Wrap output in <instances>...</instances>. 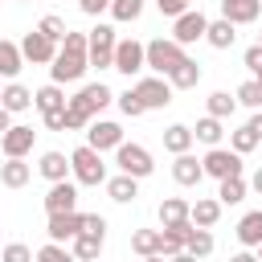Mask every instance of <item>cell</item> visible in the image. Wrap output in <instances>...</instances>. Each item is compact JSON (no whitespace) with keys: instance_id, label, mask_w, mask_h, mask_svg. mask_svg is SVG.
Returning <instances> with one entry per match:
<instances>
[{"instance_id":"cell-51","label":"cell","mask_w":262,"mask_h":262,"mask_svg":"<svg viewBox=\"0 0 262 262\" xmlns=\"http://www.w3.org/2000/svg\"><path fill=\"white\" fill-rule=\"evenodd\" d=\"M8 131H12V119H8V111L0 106V135H8Z\"/></svg>"},{"instance_id":"cell-35","label":"cell","mask_w":262,"mask_h":262,"mask_svg":"<svg viewBox=\"0 0 262 262\" xmlns=\"http://www.w3.org/2000/svg\"><path fill=\"white\" fill-rule=\"evenodd\" d=\"M217 201H221V205H237V201H246V180H242V176H229V180H221V188H217Z\"/></svg>"},{"instance_id":"cell-48","label":"cell","mask_w":262,"mask_h":262,"mask_svg":"<svg viewBox=\"0 0 262 262\" xmlns=\"http://www.w3.org/2000/svg\"><path fill=\"white\" fill-rule=\"evenodd\" d=\"M78 8H82L86 16H98V12H106V8H111V0H78Z\"/></svg>"},{"instance_id":"cell-39","label":"cell","mask_w":262,"mask_h":262,"mask_svg":"<svg viewBox=\"0 0 262 262\" xmlns=\"http://www.w3.org/2000/svg\"><path fill=\"white\" fill-rule=\"evenodd\" d=\"M229 147H233L237 156H246V151H254V147H258V135H254L250 127H237V131L229 135Z\"/></svg>"},{"instance_id":"cell-11","label":"cell","mask_w":262,"mask_h":262,"mask_svg":"<svg viewBox=\"0 0 262 262\" xmlns=\"http://www.w3.org/2000/svg\"><path fill=\"white\" fill-rule=\"evenodd\" d=\"M86 143H90L94 151L123 147V127H119V123H111V119H98V123H90V131H86Z\"/></svg>"},{"instance_id":"cell-6","label":"cell","mask_w":262,"mask_h":262,"mask_svg":"<svg viewBox=\"0 0 262 262\" xmlns=\"http://www.w3.org/2000/svg\"><path fill=\"white\" fill-rule=\"evenodd\" d=\"M143 66H147V45L135 41V37H123V41L115 45V70L127 74V78H135Z\"/></svg>"},{"instance_id":"cell-33","label":"cell","mask_w":262,"mask_h":262,"mask_svg":"<svg viewBox=\"0 0 262 262\" xmlns=\"http://www.w3.org/2000/svg\"><path fill=\"white\" fill-rule=\"evenodd\" d=\"M221 135H225V127H221V119H213V115H205V119L192 127V139H201V143H209V147H221Z\"/></svg>"},{"instance_id":"cell-12","label":"cell","mask_w":262,"mask_h":262,"mask_svg":"<svg viewBox=\"0 0 262 262\" xmlns=\"http://www.w3.org/2000/svg\"><path fill=\"white\" fill-rule=\"evenodd\" d=\"M45 213H49V217H53V213H78V188H74L70 180L49 184V192H45Z\"/></svg>"},{"instance_id":"cell-7","label":"cell","mask_w":262,"mask_h":262,"mask_svg":"<svg viewBox=\"0 0 262 262\" xmlns=\"http://www.w3.org/2000/svg\"><path fill=\"white\" fill-rule=\"evenodd\" d=\"M131 94L143 102V111H160V106L172 102V82L168 78H139L131 86Z\"/></svg>"},{"instance_id":"cell-13","label":"cell","mask_w":262,"mask_h":262,"mask_svg":"<svg viewBox=\"0 0 262 262\" xmlns=\"http://www.w3.org/2000/svg\"><path fill=\"white\" fill-rule=\"evenodd\" d=\"M205 33H209V20H205V12H184V16H176L172 41H176V45H192V41H201Z\"/></svg>"},{"instance_id":"cell-52","label":"cell","mask_w":262,"mask_h":262,"mask_svg":"<svg viewBox=\"0 0 262 262\" xmlns=\"http://www.w3.org/2000/svg\"><path fill=\"white\" fill-rule=\"evenodd\" d=\"M250 188H254V192H258V196H262V168H258V172H254V176H250Z\"/></svg>"},{"instance_id":"cell-16","label":"cell","mask_w":262,"mask_h":262,"mask_svg":"<svg viewBox=\"0 0 262 262\" xmlns=\"http://www.w3.org/2000/svg\"><path fill=\"white\" fill-rule=\"evenodd\" d=\"M201 176H205V164H201V160H196L192 151L176 156V164H172V180H176V184L192 188V184H201Z\"/></svg>"},{"instance_id":"cell-37","label":"cell","mask_w":262,"mask_h":262,"mask_svg":"<svg viewBox=\"0 0 262 262\" xmlns=\"http://www.w3.org/2000/svg\"><path fill=\"white\" fill-rule=\"evenodd\" d=\"M37 33H45V37H49L53 45H61L70 29H66V20H61V16H53V12H49V16H41V25H37Z\"/></svg>"},{"instance_id":"cell-40","label":"cell","mask_w":262,"mask_h":262,"mask_svg":"<svg viewBox=\"0 0 262 262\" xmlns=\"http://www.w3.org/2000/svg\"><path fill=\"white\" fill-rule=\"evenodd\" d=\"M37 262H78L66 246H57V242H49V246H41L37 250Z\"/></svg>"},{"instance_id":"cell-23","label":"cell","mask_w":262,"mask_h":262,"mask_svg":"<svg viewBox=\"0 0 262 262\" xmlns=\"http://www.w3.org/2000/svg\"><path fill=\"white\" fill-rule=\"evenodd\" d=\"M196 225L188 221V225H172V229H160L164 233V246H160V258H176L184 246H188V233H192Z\"/></svg>"},{"instance_id":"cell-18","label":"cell","mask_w":262,"mask_h":262,"mask_svg":"<svg viewBox=\"0 0 262 262\" xmlns=\"http://www.w3.org/2000/svg\"><path fill=\"white\" fill-rule=\"evenodd\" d=\"M66 94H61V86L57 82H49V86H41V90H33V106L41 111V115H53V111H66Z\"/></svg>"},{"instance_id":"cell-45","label":"cell","mask_w":262,"mask_h":262,"mask_svg":"<svg viewBox=\"0 0 262 262\" xmlns=\"http://www.w3.org/2000/svg\"><path fill=\"white\" fill-rule=\"evenodd\" d=\"M82 233H98V237H106V217L86 213V217H82Z\"/></svg>"},{"instance_id":"cell-42","label":"cell","mask_w":262,"mask_h":262,"mask_svg":"<svg viewBox=\"0 0 262 262\" xmlns=\"http://www.w3.org/2000/svg\"><path fill=\"white\" fill-rule=\"evenodd\" d=\"M0 262H37V258H33V250H29V246H20V242H12V246H4V254H0Z\"/></svg>"},{"instance_id":"cell-25","label":"cell","mask_w":262,"mask_h":262,"mask_svg":"<svg viewBox=\"0 0 262 262\" xmlns=\"http://www.w3.org/2000/svg\"><path fill=\"white\" fill-rule=\"evenodd\" d=\"M37 172H41L49 184H57V180H66V172H70V156H61V151H45L41 164H37Z\"/></svg>"},{"instance_id":"cell-56","label":"cell","mask_w":262,"mask_h":262,"mask_svg":"<svg viewBox=\"0 0 262 262\" xmlns=\"http://www.w3.org/2000/svg\"><path fill=\"white\" fill-rule=\"evenodd\" d=\"M143 262H164V258H160V254H156V258H143Z\"/></svg>"},{"instance_id":"cell-22","label":"cell","mask_w":262,"mask_h":262,"mask_svg":"<svg viewBox=\"0 0 262 262\" xmlns=\"http://www.w3.org/2000/svg\"><path fill=\"white\" fill-rule=\"evenodd\" d=\"M217 217H221V201H209V196H201V201L188 209V221H192L196 229H213Z\"/></svg>"},{"instance_id":"cell-29","label":"cell","mask_w":262,"mask_h":262,"mask_svg":"<svg viewBox=\"0 0 262 262\" xmlns=\"http://www.w3.org/2000/svg\"><path fill=\"white\" fill-rule=\"evenodd\" d=\"M164 147H168L172 156H184V151L192 147V127H184V123L164 127Z\"/></svg>"},{"instance_id":"cell-20","label":"cell","mask_w":262,"mask_h":262,"mask_svg":"<svg viewBox=\"0 0 262 262\" xmlns=\"http://www.w3.org/2000/svg\"><path fill=\"white\" fill-rule=\"evenodd\" d=\"M237 242H242L246 250H258V246H262V209H254V213H246V217L237 221Z\"/></svg>"},{"instance_id":"cell-57","label":"cell","mask_w":262,"mask_h":262,"mask_svg":"<svg viewBox=\"0 0 262 262\" xmlns=\"http://www.w3.org/2000/svg\"><path fill=\"white\" fill-rule=\"evenodd\" d=\"M258 49H262V33H258Z\"/></svg>"},{"instance_id":"cell-26","label":"cell","mask_w":262,"mask_h":262,"mask_svg":"<svg viewBox=\"0 0 262 262\" xmlns=\"http://www.w3.org/2000/svg\"><path fill=\"white\" fill-rule=\"evenodd\" d=\"M29 176H33V168H29L25 160H4V164H0V184H4V188H25Z\"/></svg>"},{"instance_id":"cell-38","label":"cell","mask_w":262,"mask_h":262,"mask_svg":"<svg viewBox=\"0 0 262 262\" xmlns=\"http://www.w3.org/2000/svg\"><path fill=\"white\" fill-rule=\"evenodd\" d=\"M143 0H111V16L115 20H139Z\"/></svg>"},{"instance_id":"cell-10","label":"cell","mask_w":262,"mask_h":262,"mask_svg":"<svg viewBox=\"0 0 262 262\" xmlns=\"http://www.w3.org/2000/svg\"><path fill=\"white\" fill-rule=\"evenodd\" d=\"M70 102H74L78 111H86V115L94 119V115H98L102 106H111V102H115V94H111V86H102V82H90V86H82V90H78V94H74Z\"/></svg>"},{"instance_id":"cell-4","label":"cell","mask_w":262,"mask_h":262,"mask_svg":"<svg viewBox=\"0 0 262 262\" xmlns=\"http://www.w3.org/2000/svg\"><path fill=\"white\" fill-rule=\"evenodd\" d=\"M115 164H119V172H123V176H135V180H143V176H151V172H156L151 151H147L143 143H123V147H115Z\"/></svg>"},{"instance_id":"cell-53","label":"cell","mask_w":262,"mask_h":262,"mask_svg":"<svg viewBox=\"0 0 262 262\" xmlns=\"http://www.w3.org/2000/svg\"><path fill=\"white\" fill-rule=\"evenodd\" d=\"M229 262H258V254H250V250H242V254H233Z\"/></svg>"},{"instance_id":"cell-27","label":"cell","mask_w":262,"mask_h":262,"mask_svg":"<svg viewBox=\"0 0 262 262\" xmlns=\"http://www.w3.org/2000/svg\"><path fill=\"white\" fill-rule=\"evenodd\" d=\"M106 196H111V201H119V205H127V201H135V196H139V180L119 172V176H111V180H106Z\"/></svg>"},{"instance_id":"cell-47","label":"cell","mask_w":262,"mask_h":262,"mask_svg":"<svg viewBox=\"0 0 262 262\" xmlns=\"http://www.w3.org/2000/svg\"><path fill=\"white\" fill-rule=\"evenodd\" d=\"M242 61H246V70H250V74H258V70H262V49H258V45H250Z\"/></svg>"},{"instance_id":"cell-55","label":"cell","mask_w":262,"mask_h":262,"mask_svg":"<svg viewBox=\"0 0 262 262\" xmlns=\"http://www.w3.org/2000/svg\"><path fill=\"white\" fill-rule=\"evenodd\" d=\"M254 82H258V86H262V70H258V74H254Z\"/></svg>"},{"instance_id":"cell-58","label":"cell","mask_w":262,"mask_h":262,"mask_svg":"<svg viewBox=\"0 0 262 262\" xmlns=\"http://www.w3.org/2000/svg\"><path fill=\"white\" fill-rule=\"evenodd\" d=\"M258 262H262V246H258Z\"/></svg>"},{"instance_id":"cell-41","label":"cell","mask_w":262,"mask_h":262,"mask_svg":"<svg viewBox=\"0 0 262 262\" xmlns=\"http://www.w3.org/2000/svg\"><path fill=\"white\" fill-rule=\"evenodd\" d=\"M237 102H246V106H262V86L250 78V82H242L237 86Z\"/></svg>"},{"instance_id":"cell-31","label":"cell","mask_w":262,"mask_h":262,"mask_svg":"<svg viewBox=\"0 0 262 262\" xmlns=\"http://www.w3.org/2000/svg\"><path fill=\"white\" fill-rule=\"evenodd\" d=\"M168 82H172V90H192V86L201 82V66L188 57V61H180V66L168 74Z\"/></svg>"},{"instance_id":"cell-44","label":"cell","mask_w":262,"mask_h":262,"mask_svg":"<svg viewBox=\"0 0 262 262\" xmlns=\"http://www.w3.org/2000/svg\"><path fill=\"white\" fill-rule=\"evenodd\" d=\"M86 123H90V115H86V111H78L74 102H66V131H82Z\"/></svg>"},{"instance_id":"cell-34","label":"cell","mask_w":262,"mask_h":262,"mask_svg":"<svg viewBox=\"0 0 262 262\" xmlns=\"http://www.w3.org/2000/svg\"><path fill=\"white\" fill-rule=\"evenodd\" d=\"M209 115L213 119H229L233 111H237V94H225V90H217V94H209Z\"/></svg>"},{"instance_id":"cell-46","label":"cell","mask_w":262,"mask_h":262,"mask_svg":"<svg viewBox=\"0 0 262 262\" xmlns=\"http://www.w3.org/2000/svg\"><path fill=\"white\" fill-rule=\"evenodd\" d=\"M156 8H160L164 16H172V20H176V16H184V12H188V0H156Z\"/></svg>"},{"instance_id":"cell-17","label":"cell","mask_w":262,"mask_h":262,"mask_svg":"<svg viewBox=\"0 0 262 262\" xmlns=\"http://www.w3.org/2000/svg\"><path fill=\"white\" fill-rule=\"evenodd\" d=\"M258 12H262V0H221V16L229 25H250L258 20Z\"/></svg>"},{"instance_id":"cell-1","label":"cell","mask_w":262,"mask_h":262,"mask_svg":"<svg viewBox=\"0 0 262 262\" xmlns=\"http://www.w3.org/2000/svg\"><path fill=\"white\" fill-rule=\"evenodd\" d=\"M86 70H90V41H86V33H66V41L57 45V57L49 66L53 82L57 86L61 82H78Z\"/></svg>"},{"instance_id":"cell-2","label":"cell","mask_w":262,"mask_h":262,"mask_svg":"<svg viewBox=\"0 0 262 262\" xmlns=\"http://www.w3.org/2000/svg\"><path fill=\"white\" fill-rule=\"evenodd\" d=\"M70 172L78 184H106V164H102V151H94L90 143L74 147L70 151Z\"/></svg>"},{"instance_id":"cell-54","label":"cell","mask_w":262,"mask_h":262,"mask_svg":"<svg viewBox=\"0 0 262 262\" xmlns=\"http://www.w3.org/2000/svg\"><path fill=\"white\" fill-rule=\"evenodd\" d=\"M168 262H201V258H192L188 250H180V254H176V258H168Z\"/></svg>"},{"instance_id":"cell-32","label":"cell","mask_w":262,"mask_h":262,"mask_svg":"<svg viewBox=\"0 0 262 262\" xmlns=\"http://www.w3.org/2000/svg\"><path fill=\"white\" fill-rule=\"evenodd\" d=\"M102 242H106V237H98V233H78V237H74V250H70V254H74L78 262H94V258L102 254Z\"/></svg>"},{"instance_id":"cell-36","label":"cell","mask_w":262,"mask_h":262,"mask_svg":"<svg viewBox=\"0 0 262 262\" xmlns=\"http://www.w3.org/2000/svg\"><path fill=\"white\" fill-rule=\"evenodd\" d=\"M184 250H188L192 258H209V254H213V233H209V229H192Z\"/></svg>"},{"instance_id":"cell-14","label":"cell","mask_w":262,"mask_h":262,"mask_svg":"<svg viewBox=\"0 0 262 262\" xmlns=\"http://www.w3.org/2000/svg\"><path fill=\"white\" fill-rule=\"evenodd\" d=\"M33 139H37L33 127H16V123H12V131L0 135V151H4L8 160H25V156L33 151Z\"/></svg>"},{"instance_id":"cell-5","label":"cell","mask_w":262,"mask_h":262,"mask_svg":"<svg viewBox=\"0 0 262 262\" xmlns=\"http://www.w3.org/2000/svg\"><path fill=\"white\" fill-rule=\"evenodd\" d=\"M86 41H90V66H98V70H115V45H119L115 29H111V25H98V29L86 33Z\"/></svg>"},{"instance_id":"cell-19","label":"cell","mask_w":262,"mask_h":262,"mask_svg":"<svg viewBox=\"0 0 262 262\" xmlns=\"http://www.w3.org/2000/svg\"><path fill=\"white\" fill-rule=\"evenodd\" d=\"M188 201H180V196H164L160 201V225L164 229H172V225H188Z\"/></svg>"},{"instance_id":"cell-50","label":"cell","mask_w":262,"mask_h":262,"mask_svg":"<svg viewBox=\"0 0 262 262\" xmlns=\"http://www.w3.org/2000/svg\"><path fill=\"white\" fill-rule=\"evenodd\" d=\"M246 127H250V131L258 135V143H262V111H258V115H250V123H246Z\"/></svg>"},{"instance_id":"cell-8","label":"cell","mask_w":262,"mask_h":262,"mask_svg":"<svg viewBox=\"0 0 262 262\" xmlns=\"http://www.w3.org/2000/svg\"><path fill=\"white\" fill-rule=\"evenodd\" d=\"M201 164H205V176H217V180L242 176V156H237L233 147H209Z\"/></svg>"},{"instance_id":"cell-49","label":"cell","mask_w":262,"mask_h":262,"mask_svg":"<svg viewBox=\"0 0 262 262\" xmlns=\"http://www.w3.org/2000/svg\"><path fill=\"white\" fill-rule=\"evenodd\" d=\"M45 127H49V131H66V111H53V115H45Z\"/></svg>"},{"instance_id":"cell-21","label":"cell","mask_w":262,"mask_h":262,"mask_svg":"<svg viewBox=\"0 0 262 262\" xmlns=\"http://www.w3.org/2000/svg\"><path fill=\"white\" fill-rule=\"evenodd\" d=\"M0 106H4L8 115L29 111V106H33V90H29V86H20V82H8V86H4V94H0Z\"/></svg>"},{"instance_id":"cell-15","label":"cell","mask_w":262,"mask_h":262,"mask_svg":"<svg viewBox=\"0 0 262 262\" xmlns=\"http://www.w3.org/2000/svg\"><path fill=\"white\" fill-rule=\"evenodd\" d=\"M82 217L86 213H53L49 217V225H45V233H49V242H74L78 233H82Z\"/></svg>"},{"instance_id":"cell-43","label":"cell","mask_w":262,"mask_h":262,"mask_svg":"<svg viewBox=\"0 0 262 262\" xmlns=\"http://www.w3.org/2000/svg\"><path fill=\"white\" fill-rule=\"evenodd\" d=\"M119 111H123L127 119H139V115H147V111H143V102H139L131 90H127V94H119Z\"/></svg>"},{"instance_id":"cell-3","label":"cell","mask_w":262,"mask_h":262,"mask_svg":"<svg viewBox=\"0 0 262 262\" xmlns=\"http://www.w3.org/2000/svg\"><path fill=\"white\" fill-rule=\"evenodd\" d=\"M180 61H188V53H184V45H176L172 37L164 41V37H156V41H147V66L156 70V74H172Z\"/></svg>"},{"instance_id":"cell-24","label":"cell","mask_w":262,"mask_h":262,"mask_svg":"<svg viewBox=\"0 0 262 262\" xmlns=\"http://www.w3.org/2000/svg\"><path fill=\"white\" fill-rule=\"evenodd\" d=\"M20 66H25V53H20V45L0 37V78H8V82H12V78L20 74Z\"/></svg>"},{"instance_id":"cell-28","label":"cell","mask_w":262,"mask_h":262,"mask_svg":"<svg viewBox=\"0 0 262 262\" xmlns=\"http://www.w3.org/2000/svg\"><path fill=\"white\" fill-rule=\"evenodd\" d=\"M160 246H164V233H160V229H135V233H131V250H135L139 258H156Z\"/></svg>"},{"instance_id":"cell-9","label":"cell","mask_w":262,"mask_h":262,"mask_svg":"<svg viewBox=\"0 0 262 262\" xmlns=\"http://www.w3.org/2000/svg\"><path fill=\"white\" fill-rule=\"evenodd\" d=\"M20 53H25V61H33V66H53V57H57V45L45 37V33H25V41H20Z\"/></svg>"},{"instance_id":"cell-30","label":"cell","mask_w":262,"mask_h":262,"mask_svg":"<svg viewBox=\"0 0 262 262\" xmlns=\"http://www.w3.org/2000/svg\"><path fill=\"white\" fill-rule=\"evenodd\" d=\"M233 29H237V25H229L225 16H221V20H209V33H205V41H209L213 49H229V45L237 41V33H233Z\"/></svg>"},{"instance_id":"cell-59","label":"cell","mask_w":262,"mask_h":262,"mask_svg":"<svg viewBox=\"0 0 262 262\" xmlns=\"http://www.w3.org/2000/svg\"><path fill=\"white\" fill-rule=\"evenodd\" d=\"M0 94H4V90H0Z\"/></svg>"}]
</instances>
